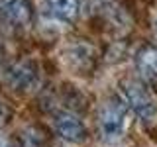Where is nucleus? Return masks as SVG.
<instances>
[{
	"label": "nucleus",
	"instance_id": "20e7f679",
	"mask_svg": "<svg viewBox=\"0 0 157 147\" xmlns=\"http://www.w3.org/2000/svg\"><path fill=\"white\" fill-rule=\"evenodd\" d=\"M0 20L14 28H26L33 20L29 0H0Z\"/></svg>",
	"mask_w": 157,
	"mask_h": 147
},
{
	"label": "nucleus",
	"instance_id": "1a4fd4ad",
	"mask_svg": "<svg viewBox=\"0 0 157 147\" xmlns=\"http://www.w3.org/2000/svg\"><path fill=\"white\" fill-rule=\"evenodd\" d=\"M0 147H14V145H12V141H10V137H8V135L0 134Z\"/></svg>",
	"mask_w": 157,
	"mask_h": 147
},
{
	"label": "nucleus",
	"instance_id": "39448f33",
	"mask_svg": "<svg viewBox=\"0 0 157 147\" xmlns=\"http://www.w3.org/2000/svg\"><path fill=\"white\" fill-rule=\"evenodd\" d=\"M6 81L8 85L16 90L28 92L37 85L39 75H37V67L32 61H16L6 73Z\"/></svg>",
	"mask_w": 157,
	"mask_h": 147
},
{
	"label": "nucleus",
	"instance_id": "9b49d317",
	"mask_svg": "<svg viewBox=\"0 0 157 147\" xmlns=\"http://www.w3.org/2000/svg\"><path fill=\"white\" fill-rule=\"evenodd\" d=\"M0 55H2V51H0Z\"/></svg>",
	"mask_w": 157,
	"mask_h": 147
},
{
	"label": "nucleus",
	"instance_id": "0eeeda50",
	"mask_svg": "<svg viewBox=\"0 0 157 147\" xmlns=\"http://www.w3.org/2000/svg\"><path fill=\"white\" fill-rule=\"evenodd\" d=\"M45 8L47 14L55 20L75 22L81 12V2L78 0H45Z\"/></svg>",
	"mask_w": 157,
	"mask_h": 147
},
{
	"label": "nucleus",
	"instance_id": "6e6552de",
	"mask_svg": "<svg viewBox=\"0 0 157 147\" xmlns=\"http://www.w3.org/2000/svg\"><path fill=\"white\" fill-rule=\"evenodd\" d=\"M20 147H49L47 131L39 126H28L20 134Z\"/></svg>",
	"mask_w": 157,
	"mask_h": 147
},
{
	"label": "nucleus",
	"instance_id": "7ed1b4c3",
	"mask_svg": "<svg viewBox=\"0 0 157 147\" xmlns=\"http://www.w3.org/2000/svg\"><path fill=\"white\" fill-rule=\"evenodd\" d=\"M53 130H55V134L63 141L75 143V145L85 143L88 137L82 120L77 114H73V112H59V114H55V118H53Z\"/></svg>",
	"mask_w": 157,
	"mask_h": 147
},
{
	"label": "nucleus",
	"instance_id": "f257e3e1",
	"mask_svg": "<svg viewBox=\"0 0 157 147\" xmlns=\"http://www.w3.org/2000/svg\"><path fill=\"white\" fill-rule=\"evenodd\" d=\"M128 124V104L126 100L118 96H112L100 104L96 112V127L98 135L108 143L118 141L126 131Z\"/></svg>",
	"mask_w": 157,
	"mask_h": 147
},
{
	"label": "nucleus",
	"instance_id": "f03ea898",
	"mask_svg": "<svg viewBox=\"0 0 157 147\" xmlns=\"http://www.w3.org/2000/svg\"><path fill=\"white\" fill-rule=\"evenodd\" d=\"M122 94L132 112L144 122H153L157 118V102L140 78H126L122 82Z\"/></svg>",
	"mask_w": 157,
	"mask_h": 147
},
{
	"label": "nucleus",
	"instance_id": "423d86ee",
	"mask_svg": "<svg viewBox=\"0 0 157 147\" xmlns=\"http://www.w3.org/2000/svg\"><path fill=\"white\" fill-rule=\"evenodd\" d=\"M134 61L141 78L157 81V47L155 45H141L137 49Z\"/></svg>",
	"mask_w": 157,
	"mask_h": 147
},
{
	"label": "nucleus",
	"instance_id": "9d476101",
	"mask_svg": "<svg viewBox=\"0 0 157 147\" xmlns=\"http://www.w3.org/2000/svg\"><path fill=\"white\" fill-rule=\"evenodd\" d=\"M6 118H8V112H6V108H4V104L0 102V126H4Z\"/></svg>",
	"mask_w": 157,
	"mask_h": 147
}]
</instances>
